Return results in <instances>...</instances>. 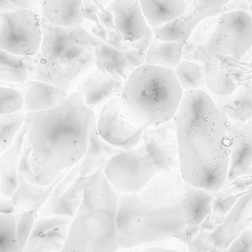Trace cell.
I'll return each instance as SVG.
<instances>
[{
	"instance_id": "1",
	"label": "cell",
	"mask_w": 252,
	"mask_h": 252,
	"mask_svg": "<svg viewBox=\"0 0 252 252\" xmlns=\"http://www.w3.org/2000/svg\"><path fill=\"white\" fill-rule=\"evenodd\" d=\"M96 116L75 91L53 109L36 112L24 145L19 170L35 185H51L59 172L83 158Z\"/></svg>"
},
{
	"instance_id": "2",
	"label": "cell",
	"mask_w": 252,
	"mask_h": 252,
	"mask_svg": "<svg viewBox=\"0 0 252 252\" xmlns=\"http://www.w3.org/2000/svg\"><path fill=\"white\" fill-rule=\"evenodd\" d=\"M179 169L185 182L217 193L227 182L229 120L207 92H184L175 115Z\"/></svg>"
},
{
	"instance_id": "3",
	"label": "cell",
	"mask_w": 252,
	"mask_h": 252,
	"mask_svg": "<svg viewBox=\"0 0 252 252\" xmlns=\"http://www.w3.org/2000/svg\"><path fill=\"white\" fill-rule=\"evenodd\" d=\"M191 186L180 169H175L160 172L137 193L118 195L120 248L141 247L183 233Z\"/></svg>"
},
{
	"instance_id": "4",
	"label": "cell",
	"mask_w": 252,
	"mask_h": 252,
	"mask_svg": "<svg viewBox=\"0 0 252 252\" xmlns=\"http://www.w3.org/2000/svg\"><path fill=\"white\" fill-rule=\"evenodd\" d=\"M118 195L103 172L91 176L62 252H117Z\"/></svg>"
},
{
	"instance_id": "5",
	"label": "cell",
	"mask_w": 252,
	"mask_h": 252,
	"mask_svg": "<svg viewBox=\"0 0 252 252\" xmlns=\"http://www.w3.org/2000/svg\"><path fill=\"white\" fill-rule=\"evenodd\" d=\"M183 94L174 70L143 64L127 78L121 97L127 118L147 128L173 120Z\"/></svg>"
},
{
	"instance_id": "6",
	"label": "cell",
	"mask_w": 252,
	"mask_h": 252,
	"mask_svg": "<svg viewBox=\"0 0 252 252\" xmlns=\"http://www.w3.org/2000/svg\"><path fill=\"white\" fill-rule=\"evenodd\" d=\"M161 171L141 139L136 146L114 155L103 173L115 192L122 195L137 193Z\"/></svg>"
},
{
	"instance_id": "7",
	"label": "cell",
	"mask_w": 252,
	"mask_h": 252,
	"mask_svg": "<svg viewBox=\"0 0 252 252\" xmlns=\"http://www.w3.org/2000/svg\"><path fill=\"white\" fill-rule=\"evenodd\" d=\"M95 47L93 44H75L57 60L34 62L31 80L53 84L68 93L77 91L81 80L96 67Z\"/></svg>"
},
{
	"instance_id": "8",
	"label": "cell",
	"mask_w": 252,
	"mask_h": 252,
	"mask_svg": "<svg viewBox=\"0 0 252 252\" xmlns=\"http://www.w3.org/2000/svg\"><path fill=\"white\" fill-rule=\"evenodd\" d=\"M42 40L41 16L30 10L0 12V49L23 56L38 52Z\"/></svg>"
},
{
	"instance_id": "9",
	"label": "cell",
	"mask_w": 252,
	"mask_h": 252,
	"mask_svg": "<svg viewBox=\"0 0 252 252\" xmlns=\"http://www.w3.org/2000/svg\"><path fill=\"white\" fill-rule=\"evenodd\" d=\"M96 126L100 137L120 151L136 146L146 128L127 118L121 96L111 99L100 109Z\"/></svg>"
},
{
	"instance_id": "10",
	"label": "cell",
	"mask_w": 252,
	"mask_h": 252,
	"mask_svg": "<svg viewBox=\"0 0 252 252\" xmlns=\"http://www.w3.org/2000/svg\"><path fill=\"white\" fill-rule=\"evenodd\" d=\"M81 162L82 158L53 188L37 218L63 216L73 219L75 217L84 198L86 185L91 177L80 176Z\"/></svg>"
},
{
	"instance_id": "11",
	"label": "cell",
	"mask_w": 252,
	"mask_h": 252,
	"mask_svg": "<svg viewBox=\"0 0 252 252\" xmlns=\"http://www.w3.org/2000/svg\"><path fill=\"white\" fill-rule=\"evenodd\" d=\"M106 8L113 14L115 36L111 35L109 45L119 50L122 46L143 39L152 30L147 23L138 0H111Z\"/></svg>"
},
{
	"instance_id": "12",
	"label": "cell",
	"mask_w": 252,
	"mask_h": 252,
	"mask_svg": "<svg viewBox=\"0 0 252 252\" xmlns=\"http://www.w3.org/2000/svg\"><path fill=\"white\" fill-rule=\"evenodd\" d=\"M72 221L63 216L37 218L22 252H62Z\"/></svg>"
},
{
	"instance_id": "13",
	"label": "cell",
	"mask_w": 252,
	"mask_h": 252,
	"mask_svg": "<svg viewBox=\"0 0 252 252\" xmlns=\"http://www.w3.org/2000/svg\"><path fill=\"white\" fill-rule=\"evenodd\" d=\"M142 139L153 159L163 171L179 169L177 134L173 119L161 125L147 127Z\"/></svg>"
},
{
	"instance_id": "14",
	"label": "cell",
	"mask_w": 252,
	"mask_h": 252,
	"mask_svg": "<svg viewBox=\"0 0 252 252\" xmlns=\"http://www.w3.org/2000/svg\"><path fill=\"white\" fill-rule=\"evenodd\" d=\"M127 80L95 67L78 84L77 91L81 92L85 104L97 118L100 109L111 99L121 95Z\"/></svg>"
},
{
	"instance_id": "15",
	"label": "cell",
	"mask_w": 252,
	"mask_h": 252,
	"mask_svg": "<svg viewBox=\"0 0 252 252\" xmlns=\"http://www.w3.org/2000/svg\"><path fill=\"white\" fill-rule=\"evenodd\" d=\"M229 162L227 181L232 182L252 167V126L229 121L227 128Z\"/></svg>"
},
{
	"instance_id": "16",
	"label": "cell",
	"mask_w": 252,
	"mask_h": 252,
	"mask_svg": "<svg viewBox=\"0 0 252 252\" xmlns=\"http://www.w3.org/2000/svg\"><path fill=\"white\" fill-rule=\"evenodd\" d=\"M42 40L38 52L33 58L34 62L49 63L57 60L68 50L78 43L77 26L63 27L53 25L41 18Z\"/></svg>"
},
{
	"instance_id": "17",
	"label": "cell",
	"mask_w": 252,
	"mask_h": 252,
	"mask_svg": "<svg viewBox=\"0 0 252 252\" xmlns=\"http://www.w3.org/2000/svg\"><path fill=\"white\" fill-rule=\"evenodd\" d=\"M36 112L27 113L26 119L18 133L13 145L0 156L1 195L11 198L18 186L17 175L23 157L24 145L27 134Z\"/></svg>"
},
{
	"instance_id": "18",
	"label": "cell",
	"mask_w": 252,
	"mask_h": 252,
	"mask_svg": "<svg viewBox=\"0 0 252 252\" xmlns=\"http://www.w3.org/2000/svg\"><path fill=\"white\" fill-rule=\"evenodd\" d=\"M94 47L97 56L96 67L126 80L145 62V51L118 50L100 41Z\"/></svg>"
},
{
	"instance_id": "19",
	"label": "cell",
	"mask_w": 252,
	"mask_h": 252,
	"mask_svg": "<svg viewBox=\"0 0 252 252\" xmlns=\"http://www.w3.org/2000/svg\"><path fill=\"white\" fill-rule=\"evenodd\" d=\"M23 103L22 109L26 113L49 110L60 104L69 95L63 89L44 81L29 80L22 85Z\"/></svg>"
},
{
	"instance_id": "20",
	"label": "cell",
	"mask_w": 252,
	"mask_h": 252,
	"mask_svg": "<svg viewBox=\"0 0 252 252\" xmlns=\"http://www.w3.org/2000/svg\"><path fill=\"white\" fill-rule=\"evenodd\" d=\"M252 226V192L235 202L223 223L218 228L216 240L219 248H227Z\"/></svg>"
},
{
	"instance_id": "21",
	"label": "cell",
	"mask_w": 252,
	"mask_h": 252,
	"mask_svg": "<svg viewBox=\"0 0 252 252\" xmlns=\"http://www.w3.org/2000/svg\"><path fill=\"white\" fill-rule=\"evenodd\" d=\"M207 93L216 108L229 121L248 123L252 119V78L238 84L232 93L226 95H216Z\"/></svg>"
},
{
	"instance_id": "22",
	"label": "cell",
	"mask_w": 252,
	"mask_h": 252,
	"mask_svg": "<svg viewBox=\"0 0 252 252\" xmlns=\"http://www.w3.org/2000/svg\"><path fill=\"white\" fill-rule=\"evenodd\" d=\"M72 167L59 172L51 185L39 186L28 182L20 171L18 172V186L11 199L16 208V213L32 210L38 216L56 185L66 176Z\"/></svg>"
},
{
	"instance_id": "23",
	"label": "cell",
	"mask_w": 252,
	"mask_h": 252,
	"mask_svg": "<svg viewBox=\"0 0 252 252\" xmlns=\"http://www.w3.org/2000/svg\"><path fill=\"white\" fill-rule=\"evenodd\" d=\"M120 151L100 137L95 124L89 136L88 146L82 158L80 176L88 177L97 172H103L110 158Z\"/></svg>"
},
{
	"instance_id": "24",
	"label": "cell",
	"mask_w": 252,
	"mask_h": 252,
	"mask_svg": "<svg viewBox=\"0 0 252 252\" xmlns=\"http://www.w3.org/2000/svg\"><path fill=\"white\" fill-rule=\"evenodd\" d=\"M84 0H42L41 15L53 25L75 27L84 21Z\"/></svg>"
},
{
	"instance_id": "25",
	"label": "cell",
	"mask_w": 252,
	"mask_h": 252,
	"mask_svg": "<svg viewBox=\"0 0 252 252\" xmlns=\"http://www.w3.org/2000/svg\"><path fill=\"white\" fill-rule=\"evenodd\" d=\"M216 195L210 191L191 186L186 209L185 232L195 231L213 213Z\"/></svg>"
},
{
	"instance_id": "26",
	"label": "cell",
	"mask_w": 252,
	"mask_h": 252,
	"mask_svg": "<svg viewBox=\"0 0 252 252\" xmlns=\"http://www.w3.org/2000/svg\"><path fill=\"white\" fill-rule=\"evenodd\" d=\"M33 58L9 53L0 49V82L23 85L33 72Z\"/></svg>"
},
{
	"instance_id": "27",
	"label": "cell",
	"mask_w": 252,
	"mask_h": 252,
	"mask_svg": "<svg viewBox=\"0 0 252 252\" xmlns=\"http://www.w3.org/2000/svg\"><path fill=\"white\" fill-rule=\"evenodd\" d=\"M185 44L154 38L147 50L144 64L174 70L183 60Z\"/></svg>"
},
{
	"instance_id": "28",
	"label": "cell",
	"mask_w": 252,
	"mask_h": 252,
	"mask_svg": "<svg viewBox=\"0 0 252 252\" xmlns=\"http://www.w3.org/2000/svg\"><path fill=\"white\" fill-rule=\"evenodd\" d=\"M150 28L161 26L183 14L187 0H138Z\"/></svg>"
},
{
	"instance_id": "29",
	"label": "cell",
	"mask_w": 252,
	"mask_h": 252,
	"mask_svg": "<svg viewBox=\"0 0 252 252\" xmlns=\"http://www.w3.org/2000/svg\"><path fill=\"white\" fill-rule=\"evenodd\" d=\"M201 22L184 13L179 17L161 25L152 28L155 38L167 41L186 43Z\"/></svg>"
},
{
	"instance_id": "30",
	"label": "cell",
	"mask_w": 252,
	"mask_h": 252,
	"mask_svg": "<svg viewBox=\"0 0 252 252\" xmlns=\"http://www.w3.org/2000/svg\"><path fill=\"white\" fill-rule=\"evenodd\" d=\"M178 81L184 92L202 90L207 92L205 69L201 63L182 60L174 69Z\"/></svg>"
},
{
	"instance_id": "31",
	"label": "cell",
	"mask_w": 252,
	"mask_h": 252,
	"mask_svg": "<svg viewBox=\"0 0 252 252\" xmlns=\"http://www.w3.org/2000/svg\"><path fill=\"white\" fill-rule=\"evenodd\" d=\"M27 113L22 109L0 118V156L7 151L14 142L26 119Z\"/></svg>"
},
{
	"instance_id": "32",
	"label": "cell",
	"mask_w": 252,
	"mask_h": 252,
	"mask_svg": "<svg viewBox=\"0 0 252 252\" xmlns=\"http://www.w3.org/2000/svg\"><path fill=\"white\" fill-rule=\"evenodd\" d=\"M231 0H187L185 13L201 22L215 17L223 11L225 6Z\"/></svg>"
},
{
	"instance_id": "33",
	"label": "cell",
	"mask_w": 252,
	"mask_h": 252,
	"mask_svg": "<svg viewBox=\"0 0 252 252\" xmlns=\"http://www.w3.org/2000/svg\"><path fill=\"white\" fill-rule=\"evenodd\" d=\"M0 252H22L13 215H0Z\"/></svg>"
},
{
	"instance_id": "34",
	"label": "cell",
	"mask_w": 252,
	"mask_h": 252,
	"mask_svg": "<svg viewBox=\"0 0 252 252\" xmlns=\"http://www.w3.org/2000/svg\"><path fill=\"white\" fill-rule=\"evenodd\" d=\"M13 216L15 220L16 238L21 249L23 250L33 227L36 216L32 210L16 213Z\"/></svg>"
},
{
	"instance_id": "35",
	"label": "cell",
	"mask_w": 252,
	"mask_h": 252,
	"mask_svg": "<svg viewBox=\"0 0 252 252\" xmlns=\"http://www.w3.org/2000/svg\"><path fill=\"white\" fill-rule=\"evenodd\" d=\"M22 93L15 89L0 88V118L3 114L12 113L22 109Z\"/></svg>"
},
{
	"instance_id": "36",
	"label": "cell",
	"mask_w": 252,
	"mask_h": 252,
	"mask_svg": "<svg viewBox=\"0 0 252 252\" xmlns=\"http://www.w3.org/2000/svg\"><path fill=\"white\" fill-rule=\"evenodd\" d=\"M42 0H0V12L30 10L39 15Z\"/></svg>"
},
{
	"instance_id": "37",
	"label": "cell",
	"mask_w": 252,
	"mask_h": 252,
	"mask_svg": "<svg viewBox=\"0 0 252 252\" xmlns=\"http://www.w3.org/2000/svg\"><path fill=\"white\" fill-rule=\"evenodd\" d=\"M220 252H252V231L241 234L227 248Z\"/></svg>"
},
{
	"instance_id": "38",
	"label": "cell",
	"mask_w": 252,
	"mask_h": 252,
	"mask_svg": "<svg viewBox=\"0 0 252 252\" xmlns=\"http://www.w3.org/2000/svg\"><path fill=\"white\" fill-rule=\"evenodd\" d=\"M16 208L11 198L0 195V215H14Z\"/></svg>"
},
{
	"instance_id": "39",
	"label": "cell",
	"mask_w": 252,
	"mask_h": 252,
	"mask_svg": "<svg viewBox=\"0 0 252 252\" xmlns=\"http://www.w3.org/2000/svg\"><path fill=\"white\" fill-rule=\"evenodd\" d=\"M142 252H180L175 251L173 250H169V249L161 248V247H150V248L144 249Z\"/></svg>"
},
{
	"instance_id": "40",
	"label": "cell",
	"mask_w": 252,
	"mask_h": 252,
	"mask_svg": "<svg viewBox=\"0 0 252 252\" xmlns=\"http://www.w3.org/2000/svg\"><path fill=\"white\" fill-rule=\"evenodd\" d=\"M144 249L141 247H133V248L122 249L123 251L121 252H142Z\"/></svg>"
},
{
	"instance_id": "41",
	"label": "cell",
	"mask_w": 252,
	"mask_h": 252,
	"mask_svg": "<svg viewBox=\"0 0 252 252\" xmlns=\"http://www.w3.org/2000/svg\"><path fill=\"white\" fill-rule=\"evenodd\" d=\"M101 1H103V2L104 3V4L106 5V4H107L108 3L111 1V0H101Z\"/></svg>"
},
{
	"instance_id": "42",
	"label": "cell",
	"mask_w": 252,
	"mask_h": 252,
	"mask_svg": "<svg viewBox=\"0 0 252 252\" xmlns=\"http://www.w3.org/2000/svg\"><path fill=\"white\" fill-rule=\"evenodd\" d=\"M0 195H1V179H0Z\"/></svg>"
}]
</instances>
